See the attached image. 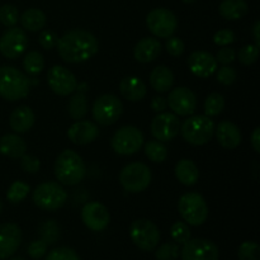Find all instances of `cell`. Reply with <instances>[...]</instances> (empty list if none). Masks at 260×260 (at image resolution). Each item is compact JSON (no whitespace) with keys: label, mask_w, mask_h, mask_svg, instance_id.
I'll use <instances>...</instances> for the list:
<instances>
[{"label":"cell","mask_w":260,"mask_h":260,"mask_svg":"<svg viewBox=\"0 0 260 260\" xmlns=\"http://www.w3.org/2000/svg\"><path fill=\"white\" fill-rule=\"evenodd\" d=\"M99 43L93 33L84 29H74L58 38L57 51L68 63H81L90 60L98 52Z\"/></svg>","instance_id":"cell-1"},{"label":"cell","mask_w":260,"mask_h":260,"mask_svg":"<svg viewBox=\"0 0 260 260\" xmlns=\"http://www.w3.org/2000/svg\"><path fill=\"white\" fill-rule=\"evenodd\" d=\"M55 175L61 184L73 187L84 180L86 175V167L80 155L73 150H65L56 159Z\"/></svg>","instance_id":"cell-2"},{"label":"cell","mask_w":260,"mask_h":260,"mask_svg":"<svg viewBox=\"0 0 260 260\" xmlns=\"http://www.w3.org/2000/svg\"><path fill=\"white\" fill-rule=\"evenodd\" d=\"M30 80L17 68L0 66V96L9 102L19 101L29 94Z\"/></svg>","instance_id":"cell-3"},{"label":"cell","mask_w":260,"mask_h":260,"mask_svg":"<svg viewBox=\"0 0 260 260\" xmlns=\"http://www.w3.org/2000/svg\"><path fill=\"white\" fill-rule=\"evenodd\" d=\"M183 139L190 145L202 146L212 139L215 134V123L207 116H192L180 126Z\"/></svg>","instance_id":"cell-4"},{"label":"cell","mask_w":260,"mask_h":260,"mask_svg":"<svg viewBox=\"0 0 260 260\" xmlns=\"http://www.w3.org/2000/svg\"><path fill=\"white\" fill-rule=\"evenodd\" d=\"M33 203L38 208L45 211H57L62 207L68 200L62 185L55 182H46L37 185L33 190Z\"/></svg>","instance_id":"cell-5"},{"label":"cell","mask_w":260,"mask_h":260,"mask_svg":"<svg viewBox=\"0 0 260 260\" xmlns=\"http://www.w3.org/2000/svg\"><path fill=\"white\" fill-rule=\"evenodd\" d=\"M178 210L183 220L190 226H201L207 221L208 206L200 193H185L178 203Z\"/></svg>","instance_id":"cell-6"},{"label":"cell","mask_w":260,"mask_h":260,"mask_svg":"<svg viewBox=\"0 0 260 260\" xmlns=\"http://www.w3.org/2000/svg\"><path fill=\"white\" fill-rule=\"evenodd\" d=\"M152 179L151 170L142 162H131L121 170L119 182L124 190L129 193H140L147 189Z\"/></svg>","instance_id":"cell-7"},{"label":"cell","mask_w":260,"mask_h":260,"mask_svg":"<svg viewBox=\"0 0 260 260\" xmlns=\"http://www.w3.org/2000/svg\"><path fill=\"white\" fill-rule=\"evenodd\" d=\"M132 243L142 251H154L160 241V230L152 221L136 220L129 226Z\"/></svg>","instance_id":"cell-8"},{"label":"cell","mask_w":260,"mask_h":260,"mask_svg":"<svg viewBox=\"0 0 260 260\" xmlns=\"http://www.w3.org/2000/svg\"><path fill=\"white\" fill-rule=\"evenodd\" d=\"M144 145V135L134 126H124L116 131L111 140V146L116 154L122 156L134 155Z\"/></svg>","instance_id":"cell-9"},{"label":"cell","mask_w":260,"mask_h":260,"mask_svg":"<svg viewBox=\"0 0 260 260\" xmlns=\"http://www.w3.org/2000/svg\"><path fill=\"white\" fill-rule=\"evenodd\" d=\"M122 113L123 104L113 94H104L94 102L93 117L101 126H112L118 121Z\"/></svg>","instance_id":"cell-10"},{"label":"cell","mask_w":260,"mask_h":260,"mask_svg":"<svg viewBox=\"0 0 260 260\" xmlns=\"http://www.w3.org/2000/svg\"><path fill=\"white\" fill-rule=\"evenodd\" d=\"M146 24L150 32L160 38H168L174 35L178 27L177 17L167 8L152 9L146 17Z\"/></svg>","instance_id":"cell-11"},{"label":"cell","mask_w":260,"mask_h":260,"mask_svg":"<svg viewBox=\"0 0 260 260\" xmlns=\"http://www.w3.org/2000/svg\"><path fill=\"white\" fill-rule=\"evenodd\" d=\"M220 250L207 239H189L180 251L182 260H218Z\"/></svg>","instance_id":"cell-12"},{"label":"cell","mask_w":260,"mask_h":260,"mask_svg":"<svg viewBox=\"0 0 260 260\" xmlns=\"http://www.w3.org/2000/svg\"><path fill=\"white\" fill-rule=\"evenodd\" d=\"M27 46L28 38L22 28L10 27L0 37V53L9 60L22 56Z\"/></svg>","instance_id":"cell-13"},{"label":"cell","mask_w":260,"mask_h":260,"mask_svg":"<svg viewBox=\"0 0 260 260\" xmlns=\"http://www.w3.org/2000/svg\"><path fill=\"white\" fill-rule=\"evenodd\" d=\"M47 83L51 90L60 96L70 95L78 86L75 75L61 65H55L48 70Z\"/></svg>","instance_id":"cell-14"},{"label":"cell","mask_w":260,"mask_h":260,"mask_svg":"<svg viewBox=\"0 0 260 260\" xmlns=\"http://www.w3.org/2000/svg\"><path fill=\"white\" fill-rule=\"evenodd\" d=\"M180 129V122L177 114L160 112L151 122V134L157 141L167 142L174 139Z\"/></svg>","instance_id":"cell-15"},{"label":"cell","mask_w":260,"mask_h":260,"mask_svg":"<svg viewBox=\"0 0 260 260\" xmlns=\"http://www.w3.org/2000/svg\"><path fill=\"white\" fill-rule=\"evenodd\" d=\"M168 106L178 116H192L197 108V98L190 89L180 86L173 89L169 93Z\"/></svg>","instance_id":"cell-16"},{"label":"cell","mask_w":260,"mask_h":260,"mask_svg":"<svg viewBox=\"0 0 260 260\" xmlns=\"http://www.w3.org/2000/svg\"><path fill=\"white\" fill-rule=\"evenodd\" d=\"M81 221L91 231H103L111 221L108 210L99 202H89L81 210Z\"/></svg>","instance_id":"cell-17"},{"label":"cell","mask_w":260,"mask_h":260,"mask_svg":"<svg viewBox=\"0 0 260 260\" xmlns=\"http://www.w3.org/2000/svg\"><path fill=\"white\" fill-rule=\"evenodd\" d=\"M22 230L17 223H2L0 225V260H5L14 255L22 244Z\"/></svg>","instance_id":"cell-18"},{"label":"cell","mask_w":260,"mask_h":260,"mask_svg":"<svg viewBox=\"0 0 260 260\" xmlns=\"http://www.w3.org/2000/svg\"><path fill=\"white\" fill-rule=\"evenodd\" d=\"M188 66L193 75L198 78H208L217 71V61L210 52L196 51L188 58Z\"/></svg>","instance_id":"cell-19"},{"label":"cell","mask_w":260,"mask_h":260,"mask_svg":"<svg viewBox=\"0 0 260 260\" xmlns=\"http://www.w3.org/2000/svg\"><path fill=\"white\" fill-rule=\"evenodd\" d=\"M98 135V126L90 121H76L68 129L69 140L75 145L91 144Z\"/></svg>","instance_id":"cell-20"},{"label":"cell","mask_w":260,"mask_h":260,"mask_svg":"<svg viewBox=\"0 0 260 260\" xmlns=\"http://www.w3.org/2000/svg\"><path fill=\"white\" fill-rule=\"evenodd\" d=\"M161 53V43L154 37L141 38L134 48V57L141 63L152 62Z\"/></svg>","instance_id":"cell-21"},{"label":"cell","mask_w":260,"mask_h":260,"mask_svg":"<svg viewBox=\"0 0 260 260\" xmlns=\"http://www.w3.org/2000/svg\"><path fill=\"white\" fill-rule=\"evenodd\" d=\"M215 131L218 144H220L223 149H236V147L240 145L241 139H243L239 127L236 126V124H234L233 122H221L217 126V128H215Z\"/></svg>","instance_id":"cell-22"},{"label":"cell","mask_w":260,"mask_h":260,"mask_svg":"<svg viewBox=\"0 0 260 260\" xmlns=\"http://www.w3.org/2000/svg\"><path fill=\"white\" fill-rule=\"evenodd\" d=\"M10 128L17 134H24L29 131L35 124V113L27 106H22L15 108L9 117Z\"/></svg>","instance_id":"cell-23"},{"label":"cell","mask_w":260,"mask_h":260,"mask_svg":"<svg viewBox=\"0 0 260 260\" xmlns=\"http://www.w3.org/2000/svg\"><path fill=\"white\" fill-rule=\"evenodd\" d=\"M27 151V144L20 136L8 134L0 139V154L10 159H20Z\"/></svg>","instance_id":"cell-24"},{"label":"cell","mask_w":260,"mask_h":260,"mask_svg":"<svg viewBox=\"0 0 260 260\" xmlns=\"http://www.w3.org/2000/svg\"><path fill=\"white\" fill-rule=\"evenodd\" d=\"M119 91L127 101L139 102L145 98L147 89L141 79L137 76H127L119 83Z\"/></svg>","instance_id":"cell-25"},{"label":"cell","mask_w":260,"mask_h":260,"mask_svg":"<svg viewBox=\"0 0 260 260\" xmlns=\"http://www.w3.org/2000/svg\"><path fill=\"white\" fill-rule=\"evenodd\" d=\"M150 84L154 90L159 93H167L174 84L173 71L167 66H156L150 74Z\"/></svg>","instance_id":"cell-26"},{"label":"cell","mask_w":260,"mask_h":260,"mask_svg":"<svg viewBox=\"0 0 260 260\" xmlns=\"http://www.w3.org/2000/svg\"><path fill=\"white\" fill-rule=\"evenodd\" d=\"M175 177L182 184L192 187L200 179V170L192 160L183 159L175 165Z\"/></svg>","instance_id":"cell-27"},{"label":"cell","mask_w":260,"mask_h":260,"mask_svg":"<svg viewBox=\"0 0 260 260\" xmlns=\"http://www.w3.org/2000/svg\"><path fill=\"white\" fill-rule=\"evenodd\" d=\"M218 12L225 19L238 20L248 14L249 5L245 0H223L218 7Z\"/></svg>","instance_id":"cell-28"},{"label":"cell","mask_w":260,"mask_h":260,"mask_svg":"<svg viewBox=\"0 0 260 260\" xmlns=\"http://www.w3.org/2000/svg\"><path fill=\"white\" fill-rule=\"evenodd\" d=\"M20 22L24 29L29 32H37L45 28L46 14L38 8H29L20 17Z\"/></svg>","instance_id":"cell-29"},{"label":"cell","mask_w":260,"mask_h":260,"mask_svg":"<svg viewBox=\"0 0 260 260\" xmlns=\"http://www.w3.org/2000/svg\"><path fill=\"white\" fill-rule=\"evenodd\" d=\"M68 113L75 121L83 119L88 113V99L84 93H76L68 103Z\"/></svg>","instance_id":"cell-30"},{"label":"cell","mask_w":260,"mask_h":260,"mask_svg":"<svg viewBox=\"0 0 260 260\" xmlns=\"http://www.w3.org/2000/svg\"><path fill=\"white\" fill-rule=\"evenodd\" d=\"M23 68L29 75H37L45 68L43 56L38 51H29L23 58Z\"/></svg>","instance_id":"cell-31"},{"label":"cell","mask_w":260,"mask_h":260,"mask_svg":"<svg viewBox=\"0 0 260 260\" xmlns=\"http://www.w3.org/2000/svg\"><path fill=\"white\" fill-rule=\"evenodd\" d=\"M145 154L149 157V160L154 162H162L167 160L168 150L162 142L157 140H152L145 145Z\"/></svg>","instance_id":"cell-32"},{"label":"cell","mask_w":260,"mask_h":260,"mask_svg":"<svg viewBox=\"0 0 260 260\" xmlns=\"http://www.w3.org/2000/svg\"><path fill=\"white\" fill-rule=\"evenodd\" d=\"M225 108V99L221 94L212 93L206 98L205 102V116L216 117Z\"/></svg>","instance_id":"cell-33"},{"label":"cell","mask_w":260,"mask_h":260,"mask_svg":"<svg viewBox=\"0 0 260 260\" xmlns=\"http://www.w3.org/2000/svg\"><path fill=\"white\" fill-rule=\"evenodd\" d=\"M40 235L41 240L45 241L47 245L55 244L60 239V228H58V225L53 220L46 221V222L41 225Z\"/></svg>","instance_id":"cell-34"},{"label":"cell","mask_w":260,"mask_h":260,"mask_svg":"<svg viewBox=\"0 0 260 260\" xmlns=\"http://www.w3.org/2000/svg\"><path fill=\"white\" fill-rule=\"evenodd\" d=\"M28 193H29V185L27 183L17 180L8 189L7 198L10 203H20L25 200Z\"/></svg>","instance_id":"cell-35"},{"label":"cell","mask_w":260,"mask_h":260,"mask_svg":"<svg viewBox=\"0 0 260 260\" xmlns=\"http://www.w3.org/2000/svg\"><path fill=\"white\" fill-rule=\"evenodd\" d=\"M19 20V13L17 7L12 4H4L0 7V23L5 27H14Z\"/></svg>","instance_id":"cell-36"},{"label":"cell","mask_w":260,"mask_h":260,"mask_svg":"<svg viewBox=\"0 0 260 260\" xmlns=\"http://www.w3.org/2000/svg\"><path fill=\"white\" fill-rule=\"evenodd\" d=\"M259 245L254 241H244L238 250L239 260H260Z\"/></svg>","instance_id":"cell-37"},{"label":"cell","mask_w":260,"mask_h":260,"mask_svg":"<svg viewBox=\"0 0 260 260\" xmlns=\"http://www.w3.org/2000/svg\"><path fill=\"white\" fill-rule=\"evenodd\" d=\"M170 236H172L174 243H177L178 245H179V244L184 245V244L190 239L189 226L184 222H175L174 225L172 226V229H170Z\"/></svg>","instance_id":"cell-38"},{"label":"cell","mask_w":260,"mask_h":260,"mask_svg":"<svg viewBox=\"0 0 260 260\" xmlns=\"http://www.w3.org/2000/svg\"><path fill=\"white\" fill-rule=\"evenodd\" d=\"M259 57V46L256 45H246L240 48L238 58L243 65L250 66L256 62Z\"/></svg>","instance_id":"cell-39"},{"label":"cell","mask_w":260,"mask_h":260,"mask_svg":"<svg viewBox=\"0 0 260 260\" xmlns=\"http://www.w3.org/2000/svg\"><path fill=\"white\" fill-rule=\"evenodd\" d=\"M157 260H177L179 258V246L177 243H165L155 253Z\"/></svg>","instance_id":"cell-40"},{"label":"cell","mask_w":260,"mask_h":260,"mask_svg":"<svg viewBox=\"0 0 260 260\" xmlns=\"http://www.w3.org/2000/svg\"><path fill=\"white\" fill-rule=\"evenodd\" d=\"M45 260H80L78 253L68 246H60L55 248L47 254Z\"/></svg>","instance_id":"cell-41"},{"label":"cell","mask_w":260,"mask_h":260,"mask_svg":"<svg viewBox=\"0 0 260 260\" xmlns=\"http://www.w3.org/2000/svg\"><path fill=\"white\" fill-rule=\"evenodd\" d=\"M165 48H167V52L169 53L173 57H179L183 55L185 50L184 42L180 40L179 37H168L167 42H165Z\"/></svg>","instance_id":"cell-42"},{"label":"cell","mask_w":260,"mask_h":260,"mask_svg":"<svg viewBox=\"0 0 260 260\" xmlns=\"http://www.w3.org/2000/svg\"><path fill=\"white\" fill-rule=\"evenodd\" d=\"M47 244L45 243L43 240H35L28 245V255L30 256L32 259L38 260L46 255L47 253Z\"/></svg>","instance_id":"cell-43"},{"label":"cell","mask_w":260,"mask_h":260,"mask_svg":"<svg viewBox=\"0 0 260 260\" xmlns=\"http://www.w3.org/2000/svg\"><path fill=\"white\" fill-rule=\"evenodd\" d=\"M236 70L234 68H230V66L225 65L217 71V80L218 83L223 84V85H231V84L235 83L236 80Z\"/></svg>","instance_id":"cell-44"},{"label":"cell","mask_w":260,"mask_h":260,"mask_svg":"<svg viewBox=\"0 0 260 260\" xmlns=\"http://www.w3.org/2000/svg\"><path fill=\"white\" fill-rule=\"evenodd\" d=\"M20 167H22V169L24 170L25 173L35 174V173H37L38 170H40L41 162L40 160H38L36 156H33V155L24 154L22 157H20Z\"/></svg>","instance_id":"cell-45"},{"label":"cell","mask_w":260,"mask_h":260,"mask_svg":"<svg viewBox=\"0 0 260 260\" xmlns=\"http://www.w3.org/2000/svg\"><path fill=\"white\" fill-rule=\"evenodd\" d=\"M38 42L46 50H52L57 46L58 42V36L56 35L52 30H43L38 37Z\"/></svg>","instance_id":"cell-46"},{"label":"cell","mask_w":260,"mask_h":260,"mask_svg":"<svg viewBox=\"0 0 260 260\" xmlns=\"http://www.w3.org/2000/svg\"><path fill=\"white\" fill-rule=\"evenodd\" d=\"M235 41V35L230 29H221L213 36V42L217 46H229Z\"/></svg>","instance_id":"cell-47"},{"label":"cell","mask_w":260,"mask_h":260,"mask_svg":"<svg viewBox=\"0 0 260 260\" xmlns=\"http://www.w3.org/2000/svg\"><path fill=\"white\" fill-rule=\"evenodd\" d=\"M235 60V50L234 48L228 47V46H223L220 51L217 52V56H216V61L217 63H221V65H229L233 61Z\"/></svg>","instance_id":"cell-48"},{"label":"cell","mask_w":260,"mask_h":260,"mask_svg":"<svg viewBox=\"0 0 260 260\" xmlns=\"http://www.w3.org/2000/svg\"><path fill=\"white\" fill-rule=\"evenodd\" d=\"M167 107H168V102L167 99L162 98V96H155V98L151 101L152 111L157 112V113L164 112V109L167 108Z\"/></svg>","instance_id":"cell-49"},{"label":"cell","mask_w":260,"mask_h":260,"mask_svg":"<svg viewBox=\"0 0 260 260\" xmlns=\"http://www.w3.org/2000/svg\"><path fill=\"white\" fill-rule=\"evenodd\" d=\"M250 141H251V146H253V149L255 150V152H260V128L259 127H256V128L254 129L253 134H251Z\"/></svg>","instance_id":"cell-50"},{"label":"cell","mask_w":260,"mask_h":260,"mask_svg":"<svg viewBox=\"0 0 260 260\" xmlns=\"http://www.w3.org/2000/svg\"><path fill=\"white\" fill-rule=\"evenodd\" d=\"M253 36H254V40H255V45L260 46V22H255L253 28Z\"/></svg>","instance_id":"cell-51"},{"label":"cell","mask_w":260,"mask_h":260,"mask_svg":"<svg viewBox=\"0 0 260 260\" xmlns=\"http://www.w3.org/2000/svg\"><path fill=\"white\" fill-rule=\"evenodd\" d=\"M184 3H187V4H190V3H194L196 0H183Z\"/></svg>","instance_id":"cell-52"},{"label":"cell","mask_w":260,"mask_h":260,"mask_svg":"<svg viewBox=\"0 0 260 260\" xmlns=\"http://www.w3.org/2000/svg\"><path fill=\"white\" fill-rule=\"evenodd\" d=\"M10 260H25V259H23V258H13V259H10Z\"/></svg>","instance_id":"cell-53"},{"label":"cell","mask_w":260,"mask_h":260,"mask_svg":"<svg viewBox=\"0 0 260 260\" xmlns=\"http://www.w3.org/2000/svg\"><path fill=\"white\" fill-rule=\"evenodd\" d=\"M2 210H3V205H2V201H0V213H2Z\"/></svg>","instance_id":"cell-54"}]
</instances>
